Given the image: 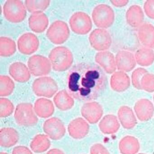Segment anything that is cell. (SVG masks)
Wrapping results in <instances>:
<instances>
[{"mask_svg": "<svg viewBox=\"0 0 154 154\" xmlns=\"http://www.w3.org/2000/svg\"><path fill=\"white\" fill-rule=\"evenodd\" d=\"M106 77L98 66L85 63L74 65L67 76L68 91L81 101L96 99L105 88Z\"/></svg>", "mask_w": 154, "mask_h": 154, "instance_id": "cell-1", "label": "cell"}, {"mask_svg": "<svg viewBox=\"0 0 154 154\" xmlns=\"http://www.w3.org/2000/svg\"><path fill=\"white\" fill-rule=\"evenodd\" d=\"M48 57L53 69L56 71L67 70L73 62V56L72 52L64 46L54 48L50 52Z\"/></svg>", "mask_w": 154, "mask_h": 154, "instance_id": "cell-2", "label": "cell"}, {"mask_svg": "<svg viewBox=\"0 0 154 154\" xmlns=\"http://www.w3.org/2000/svg\"><path fill=\"white\" fill-rule=\"evenodd\" d=\"M95 25L102 29H107L114 23L115 14L113 9L108 5L100 4L94 9L92 13Z\"/></svg>", "mask_w": 154, "mask_h": 154, "instance_id": "cell-3", "label": "cell"}, {"mask_svg": "<svg viewBox=\"0 0 154 154\" xmlns=\"http://www.w3.org/2000/svg\"><path fill=\"white\" fill-rule=\"evenodd\" d=\"M14 117L17 123L21 126H35L38 121L33 105L28 102L20 103L17 105Z\"/></svg>", "mask_w": 154, "mask_h": 154, "instance_id": "cell-4", "label": "cell"}, {"mask_svg": "<svg viewBox=\"0 0 154 154\" xmlns=\"http://www.w3.org/2000/svg\"><path fill=\"white\" fill-rule=\"evenodd\" d=\"M5 18L12 23L21 22L26 16V9L23 2L19 0H9L3 6Z\"/></svg>", "mask_w": 154, "mask_h": 154, "instance_id": "cell-5", "label": "cell"}, {"mask_svg": "<svg viewBox=\"0 0 154 154\" xmlns=\"http://www.w3.org/2000/svg\"><path fill=\"white\" fill-rule=\"evenodd\" d=\"M32 89L37 96L52 98L58 90L56 82L49 77H42L36 79L32 84Z\"/></svg>", "mask_w": 154, "mask_h": 154, "instance_id": "cell-6", "label": "cell"}, {"mask_svg": "<svg viewBox=\"0 0 154 154\" xmlns=\"http://www.w3.org/2000/svg\"><path fill=\"white\" fill-rule=\"evenodd\" d=\"M46 36L54 44H62L68 40L70 36L69 27L63 21H55L48 28Z\"/></svg>", "mask_w": 154, "mask_h": 154, "instance_id": "cell-7", "label": "cell"}, {"mask_svg": "<svg viewBox=\"0 0 154 154\" xmlns=\"http://www.w3.org/2000/svg\"><path fill=\"white\" fill-rule=\"evenodd\" d=\"M71 30L79 35H85L90 32L92 28V22L90 16L83 12L74 13L69 20Z\"/></svg>", "mask_w": 154, "mask_h": 154, "instance_id": "cell-8", "label": "cell"}, {"mask_svg": "<svg viewBox=\"0 0 154 154\" xmlns=\"http://www.w3.org/2000/svg\"><path fill=\"white\" fill-rule=\"evenodd\" d=\"M89 40L92 47L100 52L109 49L112 43L110 34L103 29L94 30L89 35Z\"/></svg>", "mask_w": 154, "mask_h": 154, "instance_id": "cell-9", "label": "cell"}, {"mask_svg": "<svg viewBox=\"0 0 154 154\" xmlns=\"http://www.w3.org/2000/svg\"><path fill=\"white\" fill-rule=\"evenodd\" d=\"M28 66L32 75L38 77L50 73L52 65L49 59L46 57L42 55H35L29 59Z\"/></svg>", "mask_w": 154, "mask_h": 154, "instance_id": "cell-10", "label": "cell"}, {"mask_svg": "<svg viewBox=\"0 0 154 154\" xmlns=\"http://www.w3.org/2000/svg\"><path fill=\"white\" fill-rule=\"evenodd\" d=\"M43 130L47 136L53 140H59L64 136L66 128L63 121L57 117H52L45 121Z\"/></svg>", "mask_w": 154, "mask_h": 154, "instance_id": "cell-11", "label": "cell"}, {"mask_svg": "<svg viewBox=\"0 0 154 154\" xmlns=\"http://www.w3.org/2000/svg\"><path fill=\"white\" fill-rule=\"evenodd\" d=\"M39 45L38 38L32 33H26L22 34L18 40L19 50L25 55H30L35 52Z\"/></svg>", "mask_w": 154, "mask_h": 154, "instance_id": "cell-12", "label": "cell"}, {"mask_svg": "<svg viewBox=\"0 0 154 154\" xmlns=\"http://www.w3.org/2000/svg\"><path fill=\"white\" fill-rule=\"evenodd\" d=\"M101 105L96 101H91L84 104L81 109L82 117L91 124L97 123L103 115Z\"/></svg>", "mask_w": 154, "mask_h": 154, "instance_id": "cell-13", "label": "cell"}, {"mask_svg": "<svg viewBox=\"0 0 154 154\" xmlns=\"http://www.w3.org/2000/svg\"><path fill=\"white\" fill-rule=\"evenodd\" d=\"M90 130L88 122L82 118L78 117L70 122L68 126L70 136L75 139H82L87 136Z\"/></svg>", "mask_w": 154, "mask_h": 154, "instance_id": "cell-14", "label": "cell"}, {"mask_svg": "<svg viewBox=\"0 0 154 154\" xmlns=\"http://www.w3.org/2000/svg\"><path fill=\"white\" fill-rule=\"evenodd\" d=\"M134 109L136 116L141 121H148L154 115V105L147 99L142 98L138 100L135 103Z\"/></svg>", "mask_w": 154, "mask_h": 154, "instance_id": "cell-15", "label": "cell"}, {"mask_svg": "<svg viewBox=\"0 0 154 154\" xmlns=\"http://www.w3.org/2000/svg\"><path fill=\"white\" fill-rule=\"evenodd\" d=\"M115 61L118 69L124 72L131 71L137 63L133 53L126 50L119 51L116 54Z\"/></svg>", "mask_w": 154, "mask_h": 154, "instance_id": "cell-16", "label": "cell"}, {"mask_svg": "<svg viewBox=\"0 0 154 154\" xmlns=\"http://www.w3.org/2000/svg\"><path fill=\"white\" fill-rule=\"evenodd\" d=\"M95 61L106 73L112 74L115 72L117 68L115 58L111 52L104 51L97 53L95 55Z\"/></svg>", "mask_w": 154, "mask_h": 154, "instance_id": "cell-17", "label": "cell"}, {"mask_svg": "<svg viewBox=\"0 0 154 154\" xmlns=\"http://www.w3.org/2000/svg\"><path fill=\"white\" fill-rule=\"evenodd\" d=\"M110 83L111 88L114 91L123 92L130 86V79L124 72H115L111 77Z\"/></svg>", "mask_w": 154, "mask_h": 154, "instance_id": "cell-18", "label": "cell"}, {"mask_svg": "<svg viewBox=\"0 0 154 154\" xmlns=\"http://www.w3.org/2000/svg\"><path fill=\"white\" fill-rule=\"evenodd\" d=\"M9 72L11 77L18 82H27L31 77L29 69L21 62H15L11 64Z\"/></svg>", "mask_w": 154, "mask_h": 154, "instance_id": "cell-19", "label": "cell"}, {"mask_svg": "<svg viewBox=\"0 0 154 154\" xmlns=\"http://www.w3.org/2000/svg\"><path fill=\"white\" fill-rule=\"evenodd\" d=\"M139 40L146 48H154V26L151 24L145 23L141 24L137 32Z\"/></svg>", "mask_w": 154, "mask_h": 154, "instance_id": "cell-20", "label": "cell"}, {"mask_svg": "<svg viewBox=\"0 0 154 154\" xmlns=\"http://www.w3.org/2000/svg\"><path fill=\"white\" fill-rule=\"evenodd\" d=\"M118 116L120 123L125 129H131L137 125L136 116L132 110L128 106L121 107L118 111Z\"/></svg>", "mask_w": 154, "mask_h": 154, "instance_id": "cell-21", "label": "cell"}, {"mask_svg": "<svg viewBox=\"0 0 154 154\" xmlns=\"http://www.w3.org/2000/svg\"><path fill=\"white\" fill-rule=\"evenodd\" d=\"M29 26L33 31L37 33L46 30L49 24L47 16L43 12L32 14L29 18Z\"/></svg>", "mask_w": 154, "mask_h": 154, "instance_id": "cell-22", "label": "cell"}, {"mask_svg": "<svg viewBox=\"0 0 154 154\" xmlns=\"http://www.w3.org/2000/svg\"><path fill=\"white\" fill-rule=\"evenodd\" d=\"M19 140V135L15 129L11 127L2 128L0 130V145L5 148L15 146Z\"/></svg>", "mask_w": 154, "mask_h": 154, "instance_id": "cell-23", "label": "cell"}, {"mask_svg": "<svg viewBox=\"0 0 154 154\" xmlns=\"http://www.w3.org/2000/svg\"><path fill=\"white\" fill-rule=\"evenodd\" d=\"M126 19L130 26L133 28L139 27L142 24L144 19L142 9L139 5H131L126 12Z\"/></svg>", "mask_w": 154, "mask_h": 154, "instance_id": "cell-24", "label": "cell"}, {"mask_svg": "<svg viewBox=\"0 0 154 154\" xmlns=\"http://www.w3.org/2000/svg\"><path fill=\"white\" fill-rule=\"evenodd\" d=\"M34 110L36 114L41 118L49 117L54 112V107L50 100L44 98L38 99L34 105Z\"/></svg>", "mask_w": 154, "mask_h": 154, "instance_id": "cell-25", "label": "cell"}, {"mask_svg": "<svg viewBox=\"0 0 154 154\" xmlns=\"http://www.w3.org/2000/svg\"><path fill=\"white\" fill-rule=\"evenodd\" d=\"M99 128L102 132L106 134H113L119 129V121L115 115L109 114L104 116L100 121Z\"/></svg>", "mask_w": 154, "mask_h": 154, "instance_id": "cell-26", "label": "cell"}, {"mask_svg": "<svg viewBox=\"0 0 154 154\" xmlns=\"http://www.w3.org/2000/svg\"><path fill=\"white\" fill-rule=\"evenodd\" d=\"M54 101L57 107L63 111L71 109L74 105L73 98L66 90L59 91L55 96Z\"/></svg>", "mask_w": 154, "mask_h": 154, "instance_id": "cell-27", "label": "cell"}, {"mask_svg": "<svg viewBox=\"0 0 154 154\" xmlns=\"http://www.w3.org/2000/svg\"><path fill=\"white\" fill-rule=\"evenodd\" d=\"M135 58L136 62L140 66H150L154 61V51L146 47L140 48L135 53Z\"/></svg>", "mask_w": 154, "mask_h": 154, "instance_id": "cell-28", "label": "cell"}, {"mask_svg": "<svg viewBox=\"0 0 154 154\" xmlns=\"http://www.w3.org/2000/svg\"><path fill=\"white\" fill-rule=\"evenodd\" d=\"M50 146L51 142L48 137L44 134L36 135L30 144L31 149L37 153L45 152L50 148Z\"/></svg>", "mask_w": 154, "mask_h": 154, "instance_id": "cell-29", "label": "cell"}, {"mask_svg": "<svg viewBox=\"0 0 154 154\" xmlns=\"http://www.w3.org/2000/svg\"><path fill=\"white\" fill-rule=\"evenodd\" d=\"M17 50L16 43L12 39L7 37L0 38V55L8 57L13 55Z\"/></svg>", "mask_w": 154, "mask_h": 154, "instance_id": "cell-30", "label": "cell"}, {"mask_svg": "<svg viewBox=\"0 0 154 154\" xmlns=\"http://www.w3.org/2000/svg\"><path fill=\"white\" fill-rule=\"evenodd\" d=\"M121 150L124 154H133L137 151L139 144L134 137L127 136L122 139L120 142Z\"/></svg>", "mask_w": 154, "mask_h": 154, "instance_id": "cell-31", "label": "cell"}, {"mask_svg": "<svg viewBox=\"0 0 154 154\" xmlns=\"http://www.w3.org/2000/svg\"><path fill=\"white\" fill-rule=\"evenodd\" d=\"M15 88V83L9 76H0V96L7 97L13 92Z\"/></svg>", "mask_w": 154, "mask_h": 154, "instance_id": "cell-32", "label": "cell"}, {"mask_svg": "<svg viewBox=\"0 0 154 154\" xmlns=\"http://www.w3.org/2000/svg\"><path fill=\"white\" fill-rule=\"evenodd\" d=\"M50 1H30L27 0L25 1L26 8L29 12H42L47 9L50 5Z\"/></svg>", "mask_w": 154, "mask_h": 154, "instance_id": "cell-33", "label": "cell"}, {"mask_svg": "<svg viewBox=\"0 0 154 154\" xmlns=\"http://www.w3.org/2000/svg\"><path fill=\"white\" fill-rule=\"evenodd\" d=\"M13 103L8 99L1 98H0V117H7L10 116L14 111Z\"/></svg>", "mask_w": 154, "mask_h": 154, "instance_id": "cell-34", "label": "cell"}, {"mask_svg": "<svg viewBox=\"0 0 154 154\" xmlns=\"http://www.w3.org/2000/svg\"><path fill=\"white\" fill-rule=\"evenodd\" d=\"M148 71L145 69L138 68L133 71L131 74V82L133 87L138 90H142L141 87V79Z\"/></svg>", "mask_w": 154, "mask_h": 154, "instance_id": "cell-35", "label": "cell"}, {"mask_svg": "<svg viewBox=\"0 0 154 154\" xmlns=\"http://www.w3.org/2000/svg\"><path fill=\"white\" fill-rule=\"evenodd\" d=\"M141 88L148 92L154 91V75L152 73H147L145 74L141 79Z\"/></svg>", "mask_w": 154, "mask_h": 154, "instance_id": "cell-36", "label": "cell"}, {"mask_svg": "<svg viewBox=\"0 0 154 154\" xmlns=\"http://www.w3.org/2000/svg\"><path fill=\"white\" fill-rule=\"evenodd\" d=\"M144 10L146 15L154 20V0H148L144 5Z\"/></svg>", "mask_w": 154, "mask_h": 154, "instance_id": "cell-37", "label": "cell"}, {"mask_svg": "<svg viewBox=\"0 0 154 154\" xmlns=\"http://www.w3.org/2000/svg\"><path fill=\"white\" fill-rule=\"evenodd\" d=\"M91 154H109L107 149L100 144H94L91 147Z\"/></svg>", "mask_w": 154, "mask_h": 154, "instance_id": "cell-38", "label": "cell"}, {"mask_svg": "<svg viewBox=\"0 0 154 154\" xmlns=\"http://www.w3.org/2000/svg\"><path fill=\"white\" fill-rule=\"evenodd\" d=\"M12 154H33L32 151L25 146H19L15 147L12 151Z\"/></svg>", "mask_w": 154, "mask_h": 154, "instance_id": "cell-39", "label": "cell"}, {"mask_svg": "<svg viewBox=\"0 0 154 154\" xmlns=\"http://www.w3.org/2000/svg\"><path fill=\"white\" fill-rule=\"evenodd\" d=\"M111 3L115 7H122L128 4L129 1L128 0H121V1H110Z\"/></svg>", "mask_w": 154, "mask_h": 154, "instance_id": "cell-40", "label": "cell"}, {"mask_svg": "<svg viewBox=\"0 0 154 154\" xmlns=\"http://www.w3.org/2000/svg\"><path fill=\"white\" fill-rule=\"evenodd\" d=\"M46 154H65V153L60 149L55 148L50 149Z\"/></svg>", "mask_w": 154, "mask_h": 154, "instance_id": "cell-41", "label": "cell"}, {"mask_svg": "<svg viewBox=\"0 0 154 154\" xmlns=\"http://www.w3.org/2000/svg\"><path fill=\"white\" fill-rule=\"evenodd\" d=\"M0 154H9L8 153H6V152H1Z\"/></svg>", "mask_w": 154, "mask_h": 154, "instance_id": "cell-42", "label": "cell"}, {"mask_svg": "<svg viewBox=\"0 0 154 154\" xmlns=\"http://www.w3.org/2000/svg\"><path fill=\"white\" fill-rule=\"evenodd\" d=\"M153 100H154V96H153Z\"/></svg>", "mask_w": 154, "mask_h": 154, "instance_id": "cell-43", "label": "cell"}]
</instances>
